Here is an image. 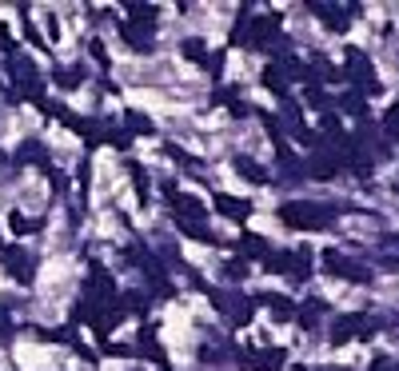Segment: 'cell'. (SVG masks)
<instances>
[{"label":"cell","mask_w":399,"mask_h":371,"mask_svg":"<svg viewBox=\"0 0 399 371\" xmlns=\"http://www.w3.org/2000/svg\"><path fill=\"white\" fill-rule=\"evenodd\" d=\"M260 300H268V307L275 311V320H291V316H296V307L287 304L284 295H260Z\"/></svg>","instance_id":"cell-11"},{"label":"cell","mask_w":399,"mask_h":371,"mask_svg":"<svg viewBox=\"0 0 399 371\" xmlns=\"http://www.w3.org/2000/svg\"><path fill=\"white\" fill-rule=\"evenodd\" d=\"M335 168H339V160H335V156H328V152H316V156L307 160V172H312L316 180H332Z\"/></svg>","instance_id":"cell-5"},{"label":"cell","mask_w":399,"mask_h":371,"mask_svg":"<svg viewBox=\"0 0 399 371\" xmlns=\"http://www.w3.org/2000/svg\"><path fill=\"white\" fill-rule=\"evenodd\" d=\"M4 259H8V272H12L16 279H24V284H28V279H32V259L24 256V252H4Z\"/></svg>","instance_id":"cell-7"},{"label":"cell","mask_w":399,"mask_h":371,"mask_svg":"<svg viewBox=\"0 0 399 371\" xmlns=\"http://www.w3.org/2000/svg\"><path fill=\"white\" fill-rule=\"evenodd\" d=\"M271 36H280V17H260V20H252V28H248L252 49H264Z\"/></svg>","instance_id":"cell-2"},{"label":"cell","mask_w":399,"mask_h":371,"mask_svg":"<svg viewBox=\"0 0 399 371\" xmlns=\"http://www.w3.org/2000/svg\"><path fill=\"white\" fill-rule=\"evenodd\" d=\"M124 36L132 40V49H140V52H148V49H152V24L128 20V24H124Z\"/></svg>","instance_id":"cell-4"},{"label":"cell","mask_w":399,"mask_h":371,"mask_svg":"<svg viewBox=\"0 0 399 371\" xmlns=\"http://www.w3.org/2000/svg\"><path fill=\"white\" fill-rule=\"evenodd\" d=\"M60 84H64V88H76V84H80V72H76V68H72V72H60Z\"/></svg>","instance_id":"cell-16"},{"label":"cell","mask_w":399,"mask_h":371,"mask_svg":"<svg viewBox=\"0 0 399 371\" xmlns=\"http://www.w3.org/2000/svg\"><path fill=\"white\" fill-rule=\"evenodd\" d=\"M280 220L287 227H328L332 224V212L316 208V204H284L280 208Z\"/></svg>","instance_id":"cell-1"},{"label":"cell","mask_w":399,"mask_h":371,"mask_svg":"<svg viewBox=\"0 0 399 371\" xmlns=\"http://www.w3.org/2000/svg\"><path fill=\"white\" fill-rule=\"evenodd\" d=\"M323 264H328V272H335V275H348V279H355V284H364V279H367V272H364V268H355V264H348V259L339 256V252H328V256H323Z\"/></svg>","instance_id":"cell-3"},{"label":"cell","mask_w":399,"mask_h":371,"mask_svg":"<svg viewBox=\"0 0 399 371\" xmlns=\"http://www.w3.org/2000/svg\"><path fill=\"white\" fill-rule=\"evenodd\" d=\"M236 168H239V176H244V180H255V184H268V172H264L260 164H252V160H244V156H239V160H236Z\"/></svg>","instance_id":"cell-10"},{"label":"cell","mask_w":399,"mask_h":371,"mask_svg":"<svg viewBox=\"0 0 399 371\" xmlns=\"http://www.w3.org/2000/svg\"><path fill=\"white\" fill-rule=\"evenodd\" d=\"M244 252L248 256H268V243L260 240V236H244Z\"/></svg>","instance_id":"cell-12"},{"label":"cell","mask_w":399,"mask_h":371,"mask_svg":"<svg viewBox=\"0 0 399 371\" xmlns=\"http://www.w3.org/2000/svg\"><path fill=\"white\" fill-rule=\"evenodd\" d=\"M184 56L188 60H204V44L200 40H184Z\"/></svg>","instance_id":"cell-14"},{"label":"cell","mask_w":399,"mask_h":371,"mask_svg":"<svg viewBox=\"0 0 399 371\" xmlns=\"http://www.w3.org/2000/svg\"><path fill=\"white\" fill-rule=\"evenodd\" d=\"M216 212L232 216V220H248L252 204H244V200H236V196H216Z\"/></svg>","instance_id":"cell-6"},{"label":"cell","mask_w":399,"mask_h":371,"mask_svg":"<svg viewBox=\"0 0 399 371\" xmlns=\"http://www.w3.org/2000/svg\"><path fill=\"white\" fill-rule=\"evenodd\" d=\"M248 272V264H244V259H232V264H228V275H244Z\"/></svg>","instance_id":"cell-18"},{"label":"cell","mask_w":399,"mask_h":371,"mask_svg":"<svg viewBox=\"0 0 399 371\" xmlns=\"http://www.w3.org/2000/svg\"><path fill=\"white\" fill-rule=\"evenodd\" d=\"M112 144H116V148H128L132 140H128V132H116V136H112Z\"/></svg>","instance_id":"cell-19"},{"label":"cell","mask_w":399,"mask_h":371,"mask_svg":"<svg viewBox=\"0 0 399 371\" xmlns=\"http://www.w3.org/2000/svg\"><path fill=\"white\" fill-rule=\"evenodd\" d=\"M128 128H132V132H152V120L140 116V112H128Z\"/></svg>","instance_id":"cell-13"},{"label":"cell","mask_w":399,"mask_h":371,"mask_svg":"<svg viewBox=\"0 0 399 371\" xmlns=\"http://www.w3.org/2000/svg\"><path fill=\"white\" fill-rule=\"evenodd\" d=\"M0 49H12V44H8V28H4V24H0Z\"/></svg>","instance_id":"cell-20"},{"label":"cell","mask_w":399,"mask_h":371,"mask_svg":"<svg viewBox=\"0 0 399 371\" xmlns=\"http://www.w3.org/2000/svg\"><path fill=\"white\" fill-rule=\"evenodd\" d=\"M28 220H24V216H20V212H12V232H28Z\"/></svg>","instance_id":"cell-17"},{"label":"cell","mask_w":399,"mask_h":371,"mask_svg":"<svg viewBox=\"0 0 399 371\" xmlns=\"http://www.w3.org/2000/svg\"><path fill=\"white\" fill-rule=\"evenodd\" d=\"M264 84H268L271 92H280V96H284V88H287L284 68H280V64H268V68H264Z\"/></svg>","instance_id":"cell-8"},{"label":"cell","mask_w":399,"mask_h":371,"mask_svg":"<svg viewBox=\"0 0 399 371\" xmlns=\"http://www.w3.org/2000/svg\"><path fill=\"white\" fill-rule=\"evenodd\" d=\"M387 132L399 140V108H391V112H387Z\"/></svg>","instance_id":"cell-15"},{"label":"cell","mask_w":399,"mask_h":371,"mask_svg":"<svg viewBox=\"0 0 399 371\" xmlns=\"http://www.w3.org/2000/svg\"><path fill=\"white\" fill-rule=\"evenodd\" d=\"M359 323H364L359 316H348V320H339V323H335V331H332V343H343V339H351Z\"/></svg>","instance_id":"cell-9"}]
</instances>
